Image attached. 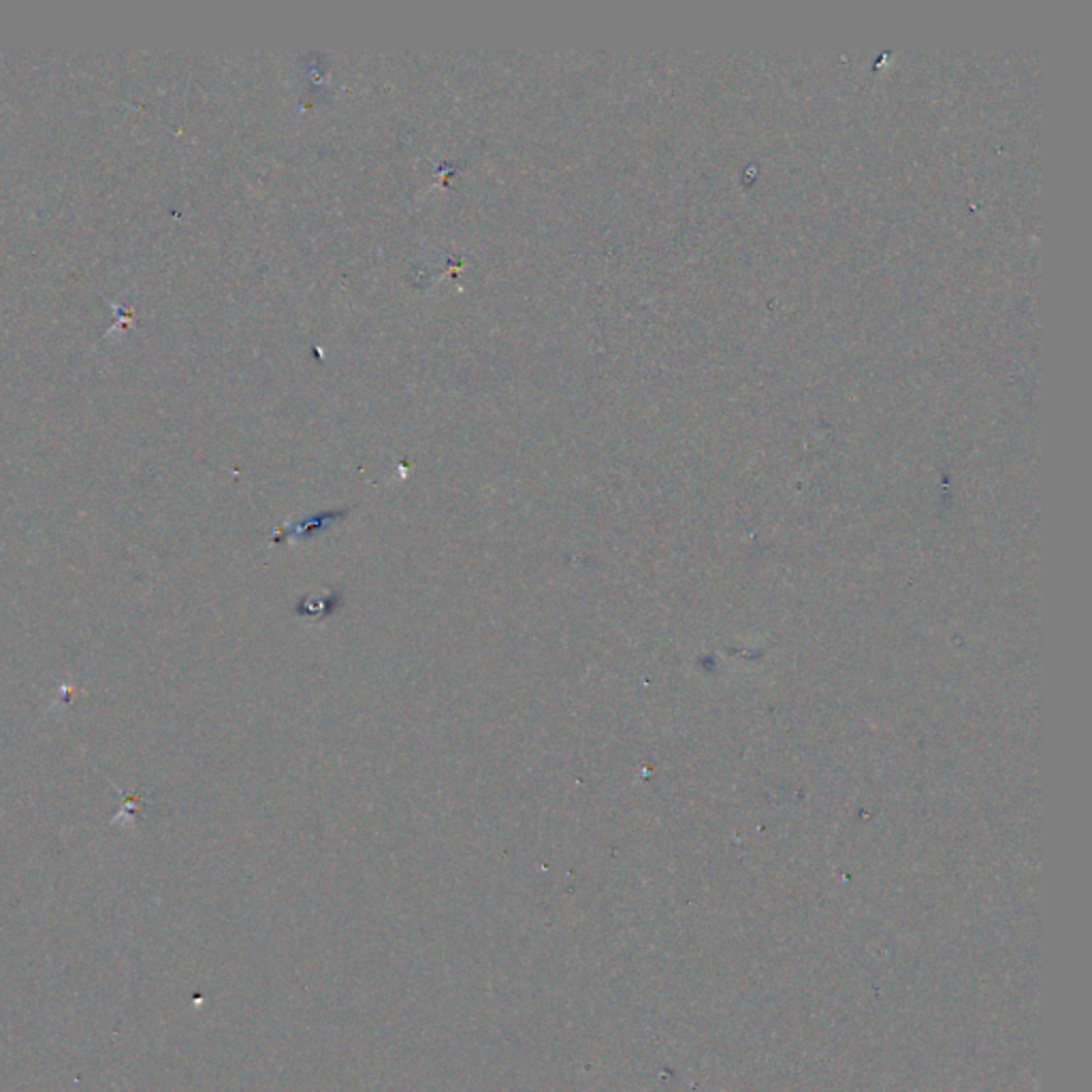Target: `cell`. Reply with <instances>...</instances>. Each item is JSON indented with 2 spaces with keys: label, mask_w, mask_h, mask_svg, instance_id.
Returning a JSON list of instances; mask_svg holds the SVG:
<instances>
[]
</instances>
